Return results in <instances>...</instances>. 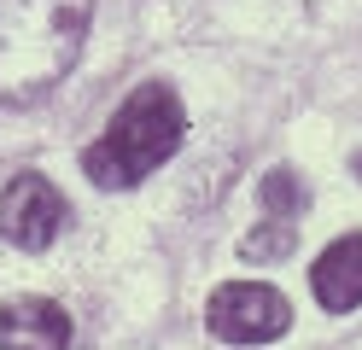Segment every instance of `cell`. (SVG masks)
Masks as SVG:
<instances>
[{
  "instance_id": "8992f818",
  "label": "cell",
  "mask_w": 362,
  "mask_h": 350,
  "mask_svg": "<svg viewBox=\"0 0 362 350\" xmlns=\"http://www.w3.org/2000/svg\"><path fill=\"white\" fill-rule=\"evenodd\" d=\"M310 292H315V303L333 310V315L356 310V303H362V233H339V240L315 257Z\"/></svg>"
},
{
  "instance_id": "6da1fadb",
  "label": "cell",
  "mask_w": 362,
  "mask_h": 350,
  "mask_svg": "<svg viewBox=\"0 0 362 350\" xmlns=\"http://www.w3.org/2000/svg\"><path fill=\"white\" fill-rule=\"evenodd\" d=\"M94 0H0V105H35L71 76Z\"/></svg>"
},
{
  "instance_id": "ba28073f",
  "label": "cell",
  "mask_w": 362,
  "mask_h": 350,
  "mask_svg": "<svg viewBox=\"0 0 362 350\" xmlns=\"http://www.w3.org/2000/svg\"><path fill=\"white\" fill-rule=\"evenodd\" d=\"M257 199H263L269 216H281V222H292V216H298V210L310 204L304 181L292 175V170H269V175H263V187H257Z\"/></svg>"
},
{
  "instance_id": "9c48e42d",
  "label": "cell",
  "mask_w": 362,
  "mask_h": 350,
  "mask_svg": "<svg viewBox=\"0 0 362 350\" xmlns=\"http://www.w3.org/2000/svg\"><path fill=\"white\" fill-rule=\"evenodd\" d=\"M356 175H362V152H356Z\"/></svg>"
},
{
  "instance_id": "277c9868",
  "label": "cell",
  "mask_w": 362,
  "mask_h": 350,
  "mask_svg": "<svg viewBox=\"0 0 362 350\" xmlns=\"http://www.w3.org/2000/svg\"><path fill=\"white\" fill-rule=\"evenodd\" d=\"M71 222V204L47 175H12L6 193H0V240H12L18 251H47L59 240V228Z\"/></svg>"
},
{
  "instance_id": "5b68a950",
  "label": "cell",
  "mask_w": 362,
  "mask_h": 350,
  "mask_svg": "<svg viewBox=\"0 0 362 350\" xmlns=\"http://www.w3.org/2000/svg\"><path fill=\"white\" fill-rule=\"evenodd\" d=\"M0 350H71V315L53 298H6L0 303Z\"/></svg>"
},
{
  "instance_id": "3957f363",
  "label": "cell",
  "mask_w": 362,
  "mask_h": 350,
  "mask_svg": "<svg viewBox=\"0 0 362 350\" xmlns=\"http://www.w3.org/2000/svg\"><path fill=\"white\" fill-rule=\"evenodd\" d=\"M205 327L222 344H275L292 327V303H286V292L263 286V280H228V286L211 292Z\"/></svg>"
},
{
  "instance_id": "7a4b0ae2",
  "label": "cell",
  "mask_w": 362,
  "mask_h": 350,
  "mask_svg": "<svg viewBox=\"0 0 362 350\" xmlns=\"http://www.w3.org/2000/svg\"><path fill=\"white\" fill-rule=\"evenodd\" d=\"M181 134H187V111H181L170 82H141L105 123V134L82 152V175L94 187H141L158 163H170Z\"/></svg>"
},
{
  "instance_id": "52a82bcc",
  "label": "cell",
  "mask_w": 362,
  "mask_h": 350,
  "mask_svg": "<svg viewBox=\"0 0 362 350\" xmlns=\"http://www.w3.org/2000/svg\"><path fill=\"white\" fill-rule=\"evenodd\" d=\"M292 245H298V228L281 222V216H269V222H257L240 240V257H245V263H275V257H286Z\"/></svg>"
}]
</instances>
